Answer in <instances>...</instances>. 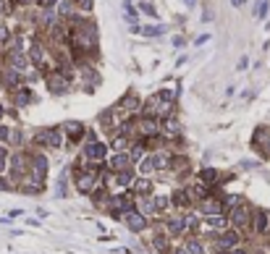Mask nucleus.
<instances>
[{"label":"nucleus","mask_w":270,"mask_h":254,"mask_svg":"<svg viewBox=\"0 0 270 254\" xmlns=\"http://www.w3.org/2000/svg\"><path fill=\"white\" fill-rule=\"evenodd\" d=\"M8 139H11V131H8V126H3V123H0V144H8Z\"/></svg>","instance_id":"nucleus-24"},{"label":"nucleus","mask_w":270,"mask_h":254,"mask_svg":"<svg viewBox=\"0 0 270 254\" xmlns=\"http://www.w3.org/2000/svg\"><path fill=\"white\" fill-rule=\"evenodd\" d=\"M11 68L19 71V74H24L27 68H29V58L24 53H11Z\"/></svg>","instance_id":"nucleus-16"},{"label":"nucleus","mask_w":270,"mask_h":254,"mask_svg":"<svg viewBox=\"0 0 270 254\" xmlns=\"http://www.w3.org/2000/svg\"><path fill=\"white\" fill-rule=\"evenodd\" d=\"M241 238H244L241 230H236V228H226L223 233H218V236H215L213 246H215V249H226V251H231V249L241 246Z\"/></svg>","instance_id":"nucleus-3"},{"label":"nucleus","mask_w":270,"mask_h":254,"mask_svg":"<svg viewBox=\"0 0 270 254\" xmlns=\"http://www.w3.org/2000/svg\"><path fill=\"white\" fill-rule=\"evenodd\" d=\"M0 42H8V29L0 27Z\"/></svg>","instance_id":"nucleus-29"},{"label":"nucleus","mask_w":270,"mask_h":254,"mask_svg":"<svg viewBox=\"0 0 270 254\" xmlns=\"http://www.w3.org/2000/svg\"><path fill=\"white\" fill-rule=\"evenodd\" d=\"M171 204L179 207V210H186V207L192 204V197H189V191H186V186H179V189L171 191Z\"/></svg>","instance_id":"nucleus-14"},{"label":"nucleus","mask_w":270,"mask_h":254,"mask_svg":"<svg viewBox=\"0 0 270 254\" xmlns=\"http://www.w3.org/2000/svg\"><path fill=\"white\" fill-rule=\"evenodd\" d=\"M110 173H121V170H128V168H134V160L128 152H115L110 157V163H108Z\"/></svg>","instance_id":"nucleus-12"},{"label":"nucleus","mask_w":270,"mask_h":254,"mask_svg":"<svg viewBox=\"0 0 270 254\" xmlns=\"http://www.w3.org/2000/svg\"><path fill=\"white\" fill-rule=\"evenodd\" d=\"M246 63H249V58H241V61H239V71H244Z\"/></svg>","instance_id":"nucleus-32"},{"label":"nucleus","mask_w":270,"mask_h":254,"mask_svg":"<svg viewBox=\"0 0 270 254\" xmlns=\"http://www.w3.org/2000/svg\"><path fill=\"white\" fill-rule=\"evenodd\" d=\"M63 131H66V139L71 142V144H79V142L89 134V131L84 129V123H79V121H68V123H63Z\"/></svg>","instance_id":"nucleus-9"},{"label":"nucleus","mask_w":270,"mask_h":254,"mask_svg":"<svg viewBox=\"0 0 270 254\" xmlns=\"http://www.w3.org/2000/svg\"><path fill=\"white\" fill-rule=\"evenodd\" d=\"M231 3H233V6H244V0H231Z\"/></svg>","instance_id":"nucleus-35"},{"label":"nucleus","mask_w":270,"mask_h":254,"mask_svg":"<svg viewBox=\"0 0 270 254\" xmlns=\"http://www.w3.org/2000/svg\"><path fill=\"white\" fill-rule=\"evenodd\" d=\"M231 254H249V251H246V246H236V249H231Z\"/></svg>","instance_id":"nucleus-30"},{"label":"nucleus","mask_w":270,"mask_h":254,"mask_svg":"<svg viewBox=\"0 0 270 254\" xmlns=\"http://www.w3.org/2000/svg\"><path fill=\"white\" fill-rule=\"evenodd\" d=\"M48 89L53 92V95H66V92H68V79H66V74L63 71H53L48 76Z\"/></svg>","instance_id":"nucleus-11"},{"label":"nucleus","mask_w":270,"mask_h":254,"mask_svg":"<svg viewBox=\"0 0 270 254\" xmlns=\"http://www.w3.org/2000/svg\"><path fill=\"white\" fill-rule=\"evenodd\" d=\"M0 115H6V110H3V105H0Z\"/></svg>","instance_id":"nucleus-37"},{"label":"nucleus","mask_w":270,"mask_h":254,"mask_svg":"<svg viewBox=\"0 0 270 254\" xmlns=\"http://www.w3.org/2000/svg\"><path fill=\"white\" fill-rule=\"evenodd\" d=\"M76 3H79L81 11H89V8H92V0H76Z\"/></svg>","instance_id":"nucleus-27"},{"label":"nucleus","mask_w":270,"mask_h":254,"mask_svg":"<svg viewBox=\"0 0 270 254\" xmlns=\"http://www.w3.org/2000/svg\"><path fill=\"white\" fill-rule=\"evenodd\" d=\"M29 61H32L34 66H42V63H45V50H42L40 42H34L32 48H29Z\"/></svg>","instance_id":"nucleus-18"},{"label":"nucleus","mask_w":270,"mask_h":254,"mask_svg":"<svg viewBox=\"0 0 270 254\" xmlns=\"http://www.w3.org/2000/svg\"><path fill=\"white\" fill-rule=\"evenodd\" d=\"M58 14L68 16V14H71V3H68V0H66V3H61V6H58Z\"/></svg>","instance_id":"nucleus-25"},{"label":"nucleus","mask_w":270,"mask_h":254,"mask_svg":"<svg viewBox=\"0 0 270 254\" xmlns=\"http://www.w3.org/2000/svg\"><path fill=\"white\" fill-rule=\"evenodd\" d=\"M142 11H145L147 16H158V14H155V8H152L150 3H142Z\"/></svg>","instance_id":"nucleus-26"},{"label":"nucleus","mask_w":270,"mask_h":254,"mask_svg":"<svg viewBox=\"0 0 270 254\" xmlns=\"http://www.w3.org/2000/svg\"><path fill=\"white\" fill-rule=\"evenodd\" d=\"M152 202H155V212H168L173 207L168 194H158V197H152Z\"/></svg>","instance_id":"nucleus-19"},{"label":"nucleus","mask_w":270,"mask_h":254,"mask_svg":"<svg viewBox=\"0 0 270 254\" xmlns=\"http://www.w3.org/2000/svg\"><path fill=\"white\" fill-rule=\"evenodd\" d=\"M8 163H11V155H8L6 144H0V173H3V170H8Z\"/></svg>","instance_id":"nucleus-22"},{"label":"nucleus","mask_w":270,"mask_h":254,"mask_svg":"<svg viewBox=\"0 0 270 254\" xmlns=\"http://www.w3.org/2000/svg\"><path fill=\"white\" fill-rule=\"evenodd\" d=\"M184 3H186V6H189V8H192V6L197 3V0H184Z\"/></svg>","instance_id":"nucleus-36"},{"label":"nucleus","mask_w":270,"mask_h":254,"mask_svg":"<svg viewBox=\"0 0 270 254\" xmlns=\"http://www.w3.org/2000/svg\"><path fill=\"white\" fill-rule=\"evenodd\" d=\"M213 254H231V251H226V249H215Z\"/></svg>","instance_id":"nucleus-34"},{"label":"nucleus","mask_w":270,"mask_h":254,"mask_svg":"<svg viewBox=\"0 0 270 254\" xmlns=\"http://www.w3.org/2000/svg\"><path fill=\"white\" fill-rule=\"evenodd\" d=\"M48 170H50V160L45 157L42 152L29 155V176L27 178H34V181L45 183V178H48Z\"/></svg>","instance_id":"nucleus-2"},{"label":"nucleus","mask_w":270,"mask_h":254,"mask_svg":"<svg viewBox=\"0 0 270 254\" xmlns=\"http://www.w3.org/2000/svg\"><path fill=\"white\" fill-rule=\"evenodd\" d=\"M34 144L37 147H53V149H58L63 144V134H61V129H45V131H40L37 134V139H34Z\"/></svg>","instance_id":"nucleus-6"},{"label":"nucleus","mask_w":270,"mask_h":254,"mask_svg":"<svg viewBox=\"0 0 270 254\" xmlns=\"http://www.w3.org/2000/svg\"><path fill=\"white\" fill-rule=\"evenodd\" d=\"M123 225L128 230H134V233H142V230L147 228V215L139 212V210H131V212L123 215Z\"/></svg>","instance_id":"nucleus-7"},{"label":"nucleus","mask_w":270,"mask_h":254,"mask_svg":"<svg viewBox=\"0 0 270 254\" xmlns=\"http://www.w3.org/2000/svg\"><path fill=\"white\" fill-rule=\"evenodd\" d=\"M267 16V0H260L257 3V19H265Z\"/></svg>","instance_id":"nucleus-23"},{"label":"nucleus","mask_w":270,"mask_h":254,"mask_svg":"<svg viewBox=\"0 0 270 254\" xmlns=\"http://www.w3.org/2000/svg\"><path fill=\"white\" fill-rule=\"evenodd\" d=\"M121 108H123V110H128V113H142L145 102H139V97H137V95H126V97L121 100Z\"/></svg>","instance_id":"nucleus-17"},{"label":"nucleus","mask_w":270,"mask_h":254,"mask_svg":"<svg viewBox=\"0 0 270 254\" xmlns=\"http://www.w3.org/2000/svg\"><path fill=\"white\" fill-rule=\"evenodd\" d=\"M160 134L166 136V139H176V136L181 134V123H179V118H163V123H160Z\"/></svg>","instance_id":"nucleus-15"},{"label":"nucleus","mask_w":270,"mask_h":254,"mask_svg":"<svg viewBox=\"0 0 270 254\" xmlns=\"http://www.w3.org/2000/svg\"><path fill=\"white\" fill-rule=\"evenodd\" d=\"M252 233L254 236H267L270 233V210H265V207H254L252 212Z\"/></svg>","instance_id":"nucleus-4"},{"label":"nucleus","mask_w":270,"mask_h":254,"mask_svg":"<svg viewBox=\"0 0 270 254\" xmlns=\"http://www.w3.org/2000/svg\"><path fill=\"white\" fill-rule=\"evenodd\" d=\"M81 157L89 160V163H102V160L108 157V144L97 142V139H89L84 144V152H81Z\"/></svg>","instance_id":"nucleus-5"},{"label":"nucleus","mask_w":270,"mask_h":254,"mask_svg":"<svg viewBox=\"0 0 270 254\" xmlns=\"http://www.w3.org/2000/svg\"><path fill=\"white\" fill-rule=\"evenodd\" d=\"M145 34V37H160V34H166V27L163 24H155V27H145V29H139Z\"/></svg>","instance_id":"nucleus-21"},{"label":"nucleus","mask_w":270,"mask_h":254,"mask_svg":"<svg viewBox=\"0 0 270 254\" xmlns=\"http://www.w3.org/2000/svg\"><path fill=\"white\" fill-rule=\"evenodd\" d=\"M205 236H210V233H223V230L228 228V217L226 215H213V217H205Z\"/></svg>","instance_id":"nucleus-10"},{"label":"nucleus","mask_w":270,"mask_h":254,"mask_svg":"<svg viewBox=\"0 0 270 254\" xmlns=\"http://www.w3.org/2000/svg\"><path fill=\"white\" fill-rule=\"evenodd\" d=\"M252 212H254V207H249V204L241 199V202L226 215V217H228V225L236 228V230H241V233H244V230H249V228H252Z\"/></svg>","instance_id":"nucleus-1"},{"label":"nucleus","mask_w":270,"mask_h":254,"mask_svg":"<svg viewBox=\"0 0 270 254\" xmlns=\"http://www.w3.org/2000/svg\"><path fill=\"white\" fill-rule=\"evenodd\" d=\"M14 100H16V105H19V108H21V105H29L32 92H29V89H24V87H16V95H14Z\"/></svg>","instance_id":"nucleus-20"},{"label":"nucleus","mask_w":270,"mask_h":254,"mask_svg":"<svg viewBox=\"0 0 270 254\" xmlns=\"http://www.w3.org/2000/svg\"><path fill=\"white\" fill-rule=\"evenodd\" d=\"M181 233H186V220H184V215H181V212L168 215V217H166V236L176 238V236H181Z\"/></svg>","instance_id":"nucleus-8"},{"label":"nucleus","mask_w":270,"mask_h":254,"mask_svg":"<svg viewBox=\"0 0 270 254\" xmlns=\"http://www.w3.org/2000/svg\"><path fill=\"white\" fill-rule=\"evenodd\" d=\"M173 254H192V251L186 249V246H176V251H173Z\"/></svg>","instance_id":"nucleus-31"},{"label":"nucleus","mask_w":270,"mask_h":254,"mask_svg":"<svg viewBox=\"0 0 270 254\" xmlns=\"http://www.w3.org/2000/svg\"><path fill=\"white\" fill-rule=\"evenodd\" d=\"M152 178H147V176H139L137 181H134V186H131V194L137 199H145V197H152Z\"/></svg>","instance_id":"nucleus-13"},{"label":"nucleus","mask_w":270,"mask_h":254,"mask_svg":"<svg viewBox=\"0 0 270 254\" xmlns=\"http://www.w3.org/2000/svg\"><path fill=\"white\" fill-rule=\"evenodd\" d=\"M55 3H58V0H40V6H42V8H53Z\"/></svg>","instance_id":"nucleus-28"},{"label":"nucleus","mask_w":270,"mask_h":254,"mask_svg":"<svg viewBox=\"0 0 270 254\" xmlns=\"http://www.w3.org/2000/svg\"><path fill=\"white\" fill-rule=\"evenodd\" d=\"M6 11H8V3H6V0H0V14H6Z\"/></svg>","instance_id":"nucleus-33"}]
</instances>
